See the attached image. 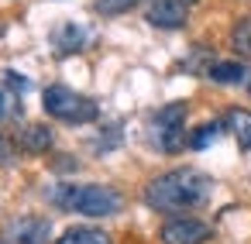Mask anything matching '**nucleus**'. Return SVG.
I'll return each instance as SVG.
<instances>
[{"mask_svg":"<svg viewBox=\"0 0 251 244\" xmlns=\"http://www.w3.org/2000/svg\"><path fill=\"white\" fill-rule=\"evenodd\" d=\"M224 124H227V131L234 134V141H237L244 151H251V110L230 107V110L224 114Z\"/></svg>","mask_w":251,"mask_h":244,"instance_id":"obj_10","label":"nucleus"},{"mask_svg":"<svg viewBox=\"0 0 251 244\" xmlns=\"http://www.w3.org/2000/svg\"><path fill=\"white\" fill-rule=\"evenodd\" d=\"M121 145V124H110V127H103L93 141H90V148L97 151V155H103V151H114Z\"/></svg>","mask_w":251,"mask_h":244,"instance_id":"obj_16","label":"nucleus"},{"mask_svg":"<svg viewBox=\"0 0 251 244\" xmlns=\"http://www.w3.org/2000/svg\"><path fill=\"white\" fill-rule=\"evenodd\" d=\"M4 79H7V83L14 86V93H18V90H28V86H31V83H28L25 76H18V73H4Z\"/></svg>","mask_w":251,"mask_h":244,"instance_id":"obj_19","label":"nucleus"},{"mask_svg":"<svg viewBox=\"0 0 251 244\" xmlns=\"http://www.w3.org/2000/svg\"><path fill=\"white\" fill-rule=\"evenodd\" d=\"M213 237V227L200 217H169L162 227H158V241L162 244H206Z\"/></svg>","mask_w":251,"mask_h":244,"instance_id":"obj_5","label":"nucleus"},{"mask_svg":"<svg viewBox=\"0 0 251 244\" xmlns=\"http://www.w3.org/2000/svg\"><path fill=\"white\" fill-rule=\"evenodd\" d=\"M248 93H251V76H248Z\"/></svg>","mask_w":251,"mask_h":244,"instance_id":"obj_20","label":"nucleus"},{"mask_svg":"<svg viewBox=\"0 0 251 244\" xmlns=\"http://www.w3.org/2000/svg\"><path fill=\"white\" fill-rule=\"evenodd\" d=\"M14 148H18V141H11L7 134H0V162H11L14 158Z\"/></svg>","mask_w":251,"mask_h":244,"instance_id":"obj_18","label":"nucleus"},{"mask_svg":"<svg viewBox=\"0 0 251 244\" xmlns=\"http://www.w3.org/2000/svg\"><path fill=\"white\" fill-rule=\"evenodd\" d=\"M213 196V179L200 169H172V172H162L155 179L145 182L141 189V199L145 206L158 210V213H169V217H182V213H193V210H203Z\"/></svg>","mask_w":251,"mask_h":244,"instance_id":"obj_1","label":"nucleus"},{"mask_svg":"<svg viewBox=\"0 0 251 244\" xmlns=\"http://www.w3.org/2000/svg\"><path fill=\"white\" fill-rule=\"evenodd\" d=\"M196 4V0H151L145 18L151 28H162V31H176L189 21V7Z\"/></svg>","mask_w":251,"mask_h":244,"instance_id":"obj_6","label":"nucleus"},{"mask_svg":"<svg viewBox=\"0 0 251 244\" xmlns=\"http://www.w3.org/2000/svg\"><path fill=\"white\" fill-rule=\"evenodd\" d=\"M52 145H55V134H52L49 124H25L21 134H18V148L28 151V155H45Z\"/></svg>","mask_w":251,"mask_h":244,"instance_id":"obj_9","label":"nucleus"},{"mask_svg":"<svg viewBox=\"0 0 251 244\" xmlns=\"http://www.w3.org/2000/svg\"><path fill=\"white\" fill-rule=\"evenodd\" d=\"M59 210H73L83 217H114L124 210V193L107 182H59L49 189Z\"/></svg>","mask_w":251,"mask_h":244,"instance_id":"obj_2","label":"nucleus"},{"mask_svg":"<svg viewBox=\"0 0 251 244\" xmlns=\"http://www.w3.org/2000/svg\"><path fill=\"white\" fill-rule=\"evenodd\" d=\"M186 114H189V107H186L182 100L165 103L162 110L151 114V121H148V141H151L155 151H162V155H179V151L189 148Z\"/></svg>","mask_w":251,"mask_h":244,"instance_id":"obj_4","label":"nucleus"},{"mask_svg":"<svg viewBox=\"0 0 251 244\" xmlns=\"http://www.w3.org/2000/svg\"><path fill=\"white\" fill-rule=\"evenodd\" d=\"M42 107L52 121H62L69 127H79V124H93L100 117V103L86 93H76L73 86H62V83H52L42 90Z\"/></svg>","mask_w":251,"mask_h":244,"instance_id":"obj_3","label":"nucleus"},{"mask_svg":"<svg viewBox=\"0 0 251 244\" xmlns=\"http://www.w3.org/2000/svg\"><path fill=\"white\" fill-rule=\"evenodd\" d=\"M0 35H4V24H0Z\"/></svg>","mask_w":251,"mask_h":244,"instance_id":"obj_21","label":"nucleus"},{"mask_svg":"<svg viewBox=\"0 0 251 244\" xmlns=\"http://www.w3.org/2000/svg\"><path fill=\"white\" fill-rule=\"evenodd\" d=\"M206 76H210L213 83H244V79L251 76V69L241 66V62H213Z\"/></svg>","mask_w":251,"mask_h":244,"instance_id":"obj_12","label":"nucleus"},{"mask_svg":"<svg viewBox=\"0 0 251 244\" xmlns=\"http://www.w3.org/2000/svg\"><path fill=\"white\" fill-rule=\"evenodd\" d=\"M138 4H141V0H93V11L103 14V18H117V14H127Z\"/></svg>","mask_w":251,"mask_h":244,"instance_id":"obj_17","label":"nucleus"},{"mask_svg":"<svg viewBox=\"0 0 251 244\" xmlns=\"http://www.w3.org/2000/svg\"><path fill=\"white\" fill-rule=\"evenodd\" d=\"M230 49L241 59H251V14H244L234 28H230Z\"/></svg>","mask_w":251,"mask_h":244,"instance_id":"obj_13","label":"nucleus"},{"mask_svg":"<svg viewBox=\"0 0 251 244\" xmlns=\"http://www.w3.org/2000/svg\"><path fill=\"white\" fill-rule=\"evenodd\" d=\"M224 127H227L224 121H210V124L196 127V131L189 134V148H193V151H203V148H210V145H213V141L224 134Z\"/></svg>","mask_w":251,"mask_h":244,"instance_id":"obj_14","label":"nucleus"},{"mask_svg":"<svg viewBox=\"0 0 251 244\" xmlns=\"http://www.w3.org/2000/svg\"><path fill=\"white\" fill-rule=\"evenodd\" d=\"M21 110H25L21 93L7 90V86H0V127H4L7 121H18V117H21Z\"/></svg>","mask_w":251,"mask_h":244,"instance_id":"obj_15","label":"nucleus"},{"mask_svg":"<svg viewBox=\"0 0 251 244\" xmlns=\"http://www.w3.org/2000/svg\"><path fill=\"white\" fill-rule=\"evenodd\" d=\"M0 244H7V241H4V237H0Z\"/></svg>","mask_w":251,"mask_h":244,"instance_id":"obj_22","label":"nucleus"},{"mask_svg":"<svg viewBox=\"0 0 251 244\" xmlns=\"http://www.w3.org/2000/svg\"><path fill=\"white\" fill-rule=\"evenodd\" d=\"M11 237L18 244H49L52 237V227L45 217H35V213H25L18 220H11Z\"/></svg>","mask_w":251,"mask_h":244,"instance_id":"obj_7","label":"nucleus"},{"mask_svg":"<svg viewBox=\"0 0 251 244\" xmlns=\"http://www.w3.org/2000/svg\"><path fill=\"white\" fill-rule=\"evenodd\" d=\"M55 244H114V241L100 227H69L55 237Z\"/></svg>","mask_w":251,"mask_h":244,"instance_id":"obj_11","label":"nucleus"},{"mask_svg":"<svg viewBox=\"0 0 251 244\" xmlns=\"http://www.w3.org/2000/svg\"><path fill=\"white\" fill-rule=\"evenodd\" d=\"M86 28L83 24H73V21H66V24H59L55 31H52V49H55V55H73V52H83L86 49Z\"/></svg>","mask_w":251,"mask_h":244,"instance_id":"obj_8","label":"nucleus"}]
</instances>
